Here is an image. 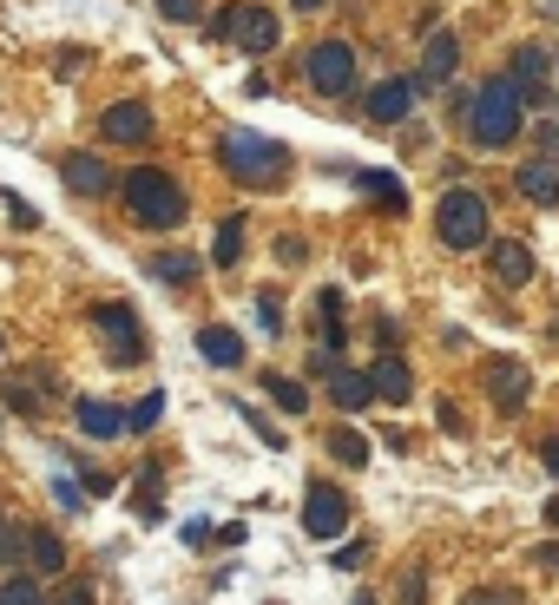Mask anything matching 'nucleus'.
Returning a JSON list of instances; mask_svg holds the SVG:
<instances>
[{
  "label": "nucleus",
  "instance_id": "nucleus-8",
  "mask_svg": "<svg viewBox=\"0 0 559 605\" xmlns=\"http://www.w3.org/2000/svg\"><path fill=\"white\" fill-rule=\"evenodd\" d=\"M60 178H67L72 198H106V191H112V165L92 158V151H67V158H60Z\"/></svg>",
  "mask_w": 559,
  "mask_h": 605
},
{
  "label": "nucleus",
  "instance_id": "nucleus-4",
  "mask_svg": "<svg viewBox=\"0 0 559 605\" xmlns=\"http://www.w3.org/2000/svg\"><path fill=\"white\" fill-rule=\"evenodd\" d=\"M434 230H441L448 250H481V244H488V198L468 191V185L441 191V205H434Z\"/></svg>",
  "mask_w": 559,
  "mask_h": 605
},
{
  "label": "nucleus",
  "instance_id": "nucleus-3",
  "mask_svg": "<svg viewBox=\"0 0 559 605\" xmlns=\"http://www.w3.org/2000/svg\"><path fill=\"white\" fill-rule=\"evenodd\" d=\"M217 158H224V171H231V178H244V185H257V191L283 185V165H290V151H283L277 139L244 132V126H231V132L217 139Z\"/></svg>",
  "mask_w": 559,
  "mask_h": 605
},
{
  "label": "nucleus",
  "instance_id": "nucleus-30",
  "mask_svg": "<svg viewBox=\"0 0 559 605\" xmlns=\"http://www.w3.org/2000/svg\"><path fill=\"white\" fill-rule=\"evenodd\" d=\"M257 329H264V336H283V297H277V290H264V297H257Z\"/></svg>",
  "mask_w": 559,
  "mask_h": 605
},
{
  "label": "nucleus",
  "instance_id": "nucleus-21",
  "mask_svg": "<svg viewBox=\"0 0 559 605\" xmlns=\"http://www.w3.org/2000/svg\"><path fill=\"white\" fill-rule=\"evenodd\" d=\"M330 395H336V408H369L375 401V381L362 376V369H336L330 376Z\"/></svg>",
  "mask_w": 559,
  "mask_h": 605
},
{
  "label": "nucleus",
  "instance_id": "nucleus-29",
  "mask_svg": "<svg viewBox=\"0 0 559 605\" xmlns=\"http://www.w3.org/2000/svg\"><path fill=\"white\" fill-rule=\"evenodd\" d=\"M461 605H527V599H520V586H474V593H461Z\"/></svg>",
  "mask_w": 559,
  "mask_h": 605
},
{
  "label": "nucleus",
  "instance_id": "nucleus-10",
  "mask_svg": "<svg viewBox=\"0 0 559 605\" xmlns=\"http://www.w3.org/2000/svg\"><path fill=\"white\" fill-rule=\"evenodd\" d=\"M231 40H237V47L257 60V53H271V47L283 40V27H277V13H271V7L244 0V7H237V33H231Z\"/></svg>",
  "mask_w": 559,
  "mask_h": 605
},
{
  "label": "nucleus",
  "instance_id": "nucleus-20",
  "mask_svg": "<svg viewBox=\"0 0 559 605\" xmlns=\"http://www.w3.org/2000/svg\"><path fill=\"white\" fill-rule=\"evenodd\" d=\"M198 349H205V363H217V369H237V363H244V336H237V329H224V323H205Z\"/></svg>",
  "mask_w": 559,
  "mask_h": 605
},
{
  "label": "nucleus",
  "instance_id": "nucleus-40",
  "mask_svg": "<svg viewBox=\"0 0 559 605\" xmlns=\"http://www.w3.org/2000/svg\"><path fill=\"white\" fill-rule=\"evenodd\" d=\"M350 605H375V593H355V599Z\"/></svg>",
  "mask_w": 559,
  "mask_h": 605
},
{
  "label": "nucleus",
  "instance_id": "nucleus-12",
  "mask_svg": "<svg viewBox=\"0 0 559 605\" xmlns=\"http://www.w3.org/2000/svg\"><path fill=\"white\" fill-rule=\"evenodd\" d=\"M375 126H402L409 112H415V79H382L375 92H369V106H362Z\"/></svg>",
  "mask_w": 559,
  "mask_h": 605
},
{
  "label": "nucleus",
  "instance_id": "nucleus-15",
  "mask_svg": "<svg viewBox=\"0 0 559 605\" xmlns=\"http://www.w3.org/2000/svg\"><path fill=\"white\" fill-rule=\"evenodd\" d=\"M527 363H488V395H493V408H527Z\"/></svg>",
  "mask_w": 559,
  "mask_h": 605
},
{
  "label": "nucleus",
  "instance_id": "nucleus-39",
  "mask_svg": "<svg viewBox=\"0 0 559 605\" xmlns=\"http://www.w3.org/2000/svg\"><path fill=\"white\" fill-rule=\"evenodd\" d=\"M290 7H296V13H310V7H323V0H290Z\"/></svg>",
  "mask_w": 559,
  "mask_h": 605
},
{
  "label": "nucleus",
  "instance_id": "nucleus-36",
  "mask_svg": "<svg viewBox=\"0 0 559 605\" xmlns=\"http://www.w3.org/2000/svg\"><path fill=\"white\" fill-rule=\"evenodd\" d=\"M53 494H60V507H79V500H86V494H79V487H72L67 474H60V480H53Z\"/></svg>",
  "mask_w": 559,
  "mask_h": 605
},
{
  "label": "nucleus",
  "instance_id": "nucleus-9",
  "mask_svg": "<svg viewBox=\"0 0 559 605\" xmlns=\"http://www.w3.org/2000/svg\"><path fill=\"white\" fill-rule=\"evenodd\" d=\"M99 132H106L112 146H145V139H151V106H145V99H119V106H106Z\"/></svg>",
  "mask_w": 559,
  "mask_h": 605
},
{
  "label": "nucleus",
  "instance_id": "nucleus-13",
  "mask_svg": "<svg viewBox=\"0 0 559 605\" xmlns=\"http://www.w3.org/2000/svg\"><path fill=\"white\" fill-rule=\"evenodd\" d=\"M547 73H553V53H547V47H520L507 79L520 86V99H527V106H540V99H547Z\"/></svg>",
  "mask_w": 559,
  "mask_h": 605
},
{
  "label": "nucleus",
  "instance_id": "nucleus-25",
  "mask_svg": "<svg viewBox=\"0 0 559 605\" xmlns=\"http://www.w3.org/2000/svg\"><path fill=\"white\" fill-rule=\"evenodd\" d=\"M210 257H217L224 270H231V264L244 257V218H224V225H217V244H210Z\"/></svg>",
  "mask_w": 559,
  "mask_h": 605
},
{
  "label": "nucleus",
  "instance_id": "nucleus-2",
  "mask_svg": "<svg viewBox=\"0 0 559 605\" xmlns=\"http://www.w3.org/2000/svg\"><path fill=\"white\" fill-rule=\"evenodd\" d=\"M126 211H133L145 230H178L192 205H185V191H178V178H171V171L139 165V171L126 178Z\"/></svg>",
  "mask_w": 559,
  "mask_h": 605
},
{
  "label": "nucleus",
  "instance_id": "nucleus-6",
  "mask_svg": "<svg viewBox=\"0 0 559 605\" xmlns=\"http://www.w3.org/2000/svg\"><path fill=\"white\" fill-rule=\"evenodd\" d=\"M303 533H310V539L350 533V494H343L336 480H310V494H303Z\"/></svg>",
  "mask_w": 559,
  "mask_h": 605
},
{
  "label": "nucleus",
  "instance_id": "nucleus-26",
  "mask_svg": "<svg viewBox=\"0 0 559 605\" xmlns=\"http://www.w3.org/2000/svg\"><path fill=\"white\" fill-rule=\"evenodd\" d=\"M0 605H47V593H40L33 573H13V579L0 586Z\"/></svg>",
  "mask_w": 559,
  "mask_h": 605
},
{
  "label": "nucleus",
  "instance_id": "nucleus-7",
  "mask_svg": "<svg viewBox=\"0 0 559 605\" xmlns=\"http://www.w3.org/2000/svg\"><path fill=\"white\" fill-rule=\"evenodd\" d=\"M310 86L323 92V99H343L355 86V47L350 40H323V47H310Z\"/></svg>",
  "mask_w": 559,
  "mask_h": 605
},
{
  "label": "nucleus",
  "instance_id": "nucleus-16",
  "mask_svg": "<svg viewBox=\"0 0 559 605\" xmlns=\"http://www.w3.org/2000/svg\"><path fill=\"white\" fill-rule=\"evenodd\" d=\"M488 270H493V284L520 290V284H533V250H527V244H493V250H488Z\"/></svg>",
  "mask_w": 559,
  "mask_h": 605
},
{
  "label": "nucleus",
  "instance_id": "nucleus-14",
  "mask_svg": "<svg viewBox=\"0 0 559 605\" xmlns=\"http://www.w3.org/2000/svg\"><path fill=\"white\" fill-rule=\"evenodd\" d=\"M27 566H33V579H60L67 573V539L53 527H27Z\"/></svg>",
  "mask_w": 559,
  "mask_h": 605
},
{
  "label": "nucleus",
  "instance_id": "nucleus-5",
  "mask_svg": "<svg viewBox=\"0 0 559 605\" xmlns=\"http://www.w3.org/2000/svg\"><path fill=\"white\" fill-rule=\"evenodd\" d=\"M86 323H92V336L106 343V356H112V363H145V349H151V343H145L139 316H133L126 302H92V309H86Z\"/></svg>",
  "mask_w": 559,
  "mask_h": 605
},
{
  "label": "nucleus",
  "instance_id": "nucleus-1",
  "mask_svg": "<svg viewBox=\"0 0 559 605\" xmlns=\"http://www.w3.org/2000/svg\"><path fill=\"white\" fill-rule=\"evenodd\" d=\"M520 126H527V99H520V86L507 73L481 79V92L468 99V132H474V146L488 151H507L520 139Z\"/></svg>",
  "mask_w": 559,
  "mask_h": 605
},
{
  "label": "nucleus",
  "instance_id": "nucleus-19",
  "mask_svg": "<svg viewBox=\"0 0 559 605\" xmlns=\"http://www.w3.org/2000/svg\"><path fill=\"white\" fill-rule=\"evenodd\" d=\"M369 381H375V401H409V395H415V376H409L402 356H375Z\"/></svg>",
  "mask_w": 559,
  "mask_h": 605
},
{
  "label": "nucleus",
  "instance_id": "nucleus-35",
  "mask_svg": "<svg viewBox=\"0 0 559 605\" xmlns=\"http://www.w3.org/2000/svg\"><path fill=\"white\" fill-rule=\"evenodd\" d=\"M47 605H99V599H92V586H60Z\"/></svg>",
  "mask_w": 559,
  "mask_h": 605
},
{
  "label": "nucleus",
  "instance_id": "nucleus-38",
  "mask_svg": "<svg viewBox=\"0 0 559 605\" xmlns=\"http://www.w3.org/2000/svg\"><path fill=\"white\" fill-rule=\"evenodd\" d=\"M547 527H559V500H547Z\"/></svg>",
  "mask_w": 559,
  "mask_h": 605
},
{
  "label": "nucleus",
  "instance_id": "nucleus-18",
  "mask_svg": "<svg viewBox=\"0 0 559 605\" xmlns=\"http://www.w3.org/2000/svg\"><path fill=\"white\" fill-rule=\"evenodd\" d=\"M513 178H520V198H533V205H559V165L553 158H527Z\"/></svg>",
  "mask_w": 559,
  "mask_h": 605
},
{
  "label": "nucleus",
  "instance_id": "nucleus-33",
  "mask_svg": "<svg viewBox=\"0 0 559 605\" xmlns=\"http://www.w3.org/2000/svg\"><path fill=\"white\" fill-rule=\"evenodd\" d=\"M7 218H13L20 230H33V225H40V211H33V205H27L20 191H7Z\"/></svg>",
  "mask_w": 559,
  "mask_h": 605
},
{
  "label": "nucleus",
  "instance_id": "nucleus-32",
  "mask_svg": "<svg viewBox=\"0 0 559 605\" xmlns=\"http://www.w3.org/2000/svg\"><path fill=\"white\" fill-rule=\"evenodd\" d=\"M165 7V20H178V27H192L198 13H205V0H158Z\"/></svg>",
  "mask_w": 559,
  "mask_h": 605
},
{
  "label": "nucleus",
  "instance_id": "nucleus-27",
  "mask_svg": "<svg viewBox=\"0 0 559 605\" xmlns=\"http://www.w3.org/2000/svg\"><path fill=\"white\" fill-rule=\"evenodd\" d=\"M330 454H336V460H350V467H362V460H369V442H362L355 428H336V435H330Z\"/></svg>",
  "mask_w": 559,
  "mask_h": 605
},
{
  "label": "nucleus",
  "instance_id": "nucleus-42",
  "mask_svg": "<svg viewBox=\"0 0 559 605\" xmlns=\"http://www.w3.org/2000/svg\"><path fill=\"white\" fill-rule=\"evenodd\" d=\"M0 349H7V343H0Z\"/></svg>",
  "mask_w": 559,
  "mask_h": 605
},
{
  "label": "nucleus",
  "instance_id": "nucleus-28",
  "mask_svg": "<svg viewBox=\"0 0 559 605\" xmlns=\"http://www.w3.org/2000/svg\"><path fill=\"white\" fill-rule=\"evenodd\" d=\"M13 559H27V527H13L0 514V566H13Z\"/></svg>",
  "mask_w": 559,
  "mask_h": 605
},
{
  "label": "nucleus",
  "instance_id": "nucleus-37",
  "mask_svg": "<svg viewBox=\"0 0 559 605\" xmlns=\"http://www.w3.org/2000/svg\"><path fill=\"white\" fill-rule=\"evenodd\" d=\"M547 467H553V474H559V442H547Z\"/></svg>",
  "mask_w": 559,
  "mask_h": 605
},
{
  "label": "nucleus",
  "instance_id": "nucleus-34",
  "mask_svg": "<svg viewBox=\"0 0 559 605\" xmlns=\"http://www.w3.org/2000/svg\"><path fill=\"white\" fill-rule=\"evenodd\" d=\"M362 559H369V546H362V539H350V546H336V553H330V566H343V573L362 566Z\"/></svg>",
  "mask_w": 559,
  "mask_h": 605
},
{
  "label": "nucleus",
  "instance_id": "nucleus-31",
  "mask_svg": "<svg viewBox=\"0 0 559 605\" xmlns=\"http://www.w3.org/2000/svg\"><path fill=\"white\" fill-rule=\"evenodd\" d=\"M158 415H165V395H145L139 408H126V428H133V435H145V428H151Z\"/></svg>",
  "mask_w": 559,
  "mask_h": 605
},
{
  "label": "nucleus",
  "instance_id": "nucleus-17",
  "mask_svg": "<svg viewBox=\"0 0 559 605\" xmlns=\"http://www.w3.org/2000/svg\"><path fill=\"white\" fill-rule=\"evenodd\" d=\"M454 67H461V40H454V33H434V40H428V53H421L415 92H421V86H441Z\"/></svg>",
  "mask_w": 559,
  "mask_h": 605
},
{
  "label": "nucleus",
  "instance_id": "nucleus-41",
  "mask_svg": "<svg viewBox=\"0 0 559 605\" xmlns=\"http://www.w3.org/2000/svg\"><path fill=\"white\" fill-rule=\"evenodd\" d=\"M547 13H559V0H547Z\"/></svg>",
  "mask_w": 559,
  "mask_h": 605
},
{
  "label": "nucleus",
  "instance_id": "nucleus-23",
  "mask_svg": "<svg viewBox=\"0 0 559 605\" xmlns=\"http://www.w3.org/2000/svg\"><path fill=\"white\" fill-rule=\"evenodd\" d=\"M355 185L375 198V205H389V211H409V191H402V178H389V171H350Z\"/></svg>",
  "mask_w": 559,
  "mask_h": 605
},
{
  "label": "nucleus",
  "instance_id": "nucleus-11",
  "mask_svg": "<svg viewBox=\"0 0 559 605\" xmlns=\"http://www.w3.org/2000/svg\"><path fill=\"white\" fill-rule=\"evenodd\" d=\"M72 421H79V435H92V442H119V435H133V428H126V408H119V401H99V395H79Z\"/></svg>",
  "mask_w": 559,
  "mask_h": 605
},
{
  "label": "nucleus",
  "instance_id": "nucleus-22",
  "mask_svg": "<svg viewBox=\"0 0 559 605\" xmlns=\"http://www.w3.org/2000/svg\"><path fill=\"white\" fill-rule=\"evenodd\" d=\"M198 270H205V264H198L192 250H165V257H151V277H158V284H171V290H185Z\"/></svg>",
  "mask_w": 559,
  "mask_h": 605
},
{
  "label": "nucleus",
  "instance_id": "nucleus-24",
  "mask_svg": "<svg viewBox=\"0 0 559 605\" xmlns=\"http://www.w3.org/2000/svg\"><path fill=\"white\" fill-rule=\"evenodd\" d=\"M264 388H271V401H277L283 415H303V408H310V388H303V381H290V376H264Z\"/></svg>",
  "mask_w": 559,
  "mask_h": 605
}]
</instances>
